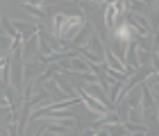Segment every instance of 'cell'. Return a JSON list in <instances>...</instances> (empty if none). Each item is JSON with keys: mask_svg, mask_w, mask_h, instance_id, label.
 I'll use <instances>...</instances> for the list:
<instances>
[{"mask_svg": "<svg viewBox=\"0 0 159 136\" xmlns=\"http://www.w3.org/2000/svg\"><path fill=\"white\" fill-rule=\"evenodd\" d=\"M23 9H25V11H30V14H34V16H46V14H48L46 9H43V7H34V5H30V2H25V5H23Z\"/></svg>", "mask_w": 159, "mask_h": 136, "instance_id": "obj_6", "label": "cell"}, {"mask_svg": "<svg viewBox=\"0 0 159 136\" xmlns=\"http://www.w3.org/2000/svg\"><path fill=\"white\" fill-rule=\"evenodd\" d=\"M148 86H152V91L159 93V73H150V77H148Z\"/></svg>", "mask_w": 159, "mask_h": 136, "instance_id": "obj_7", "label": "cell"}, {"mask_svg": "<svg viewBox=\"0 0 159 136\" xmlns=\"http://www.w3.org/2000/svg\"><path fill=\"white\" fill-rule=\"evenodd\" d=\"M86 43H89V48H86V50H89V52L93 55V57H96V59L98 61H102V41H100V37H96V34H89V41H86Z\"/></svg>", "mask_w": 159, "mask_h": 136, "instance_id": "obj_3", "label": "cell"}, {"mask_svg": "<svg viewBox=\"0 0 159 136\" xmlns=\"http://www.w3.org/2000/svg\"><path fill=\"white\" fill-rule=\"evenodd\" d=\"M84 20L80 16H66V14H57L55 16V32L57 37H70L73 34V30H77V27H82Z\"/></svg>", "mask_w": 159, "mask_h": 136, "instance_id": "obj_1", "label": "cell"}, {"mask_svg": "<svg viewBox=\"0 0 159 136\" xmlns=\"http://www.w3.org/2000/svg\"><path fill=\"white\" fill-rule=\"evenodd\" d=\"M43 66H46V64H27V66H25V77H34V75H37V73H41V70H43Z\"/></svg>", "mask_w": 159, "mask_h": 136, "instance_id": "obj_5", "label": "cell"}, {"mask_svg": "<svg viewBox=\"0 0 159 136\" xmlns=\"http://www.w3.org/2000/svg\"><path fill=\"white\" fill-rule=\"evenodd\" d=\"M0 107H7V109H9V100L2 95V89H0Z\"/></svg>", "mask_w": 159, "mask_h": 136, "instance_id": "obj_8", "label": "cell"}, {"mask_svg": "<svg viewBox=\"0 0 159 136\" xmlns=\"http://www.w3.org/2000/svg\"><path fill=\"white\" fill-rule=\"evenodd\" d=\"M132 37H134V27L129 23H120L118 27H114V39L120 41V43H127Z\"/></svg>", "mask_w": 159, "mask_h": 136, "instance_id": "obj_2", "label": "cell"}, {"mask_svg": "<svg viewBox=\"0 0 159 136\" xmlns=\"http://www.w3.org/2000/svg\"><path fill=\"white\" fill-rule=\"evenodd\" d=\"M11 25L16 27V30L20 32V37H25V39L39 32V30H37V27H34V25H30V23H23V20H11Z\"/></svg>", "mask_w": 159, "mask_h": 136, "instance_id": "obj_4", "label": "cell"}]
</instances>
